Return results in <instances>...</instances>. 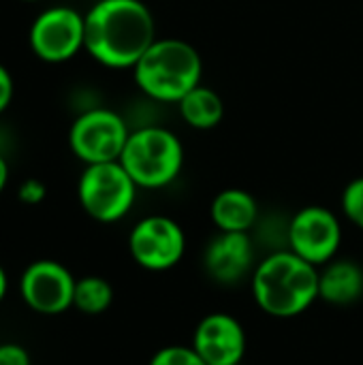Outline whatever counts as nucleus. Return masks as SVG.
I'll return each mask as SVG.
<instances>
[{
	"instance_id": "nucleus-17",
	"label": "nucleus",
	"mask_w": 363,
	"mask_h": 365,
	"mask_svg": "<svg viewBox=\"0 0 363 365\" xmlns=\"http://www.w3.org/2000/svg\"><path fill=\"white\" fill-rule=\"evenodd\" d=\"M340 205H342L344 216L355 227L363 229V178H355L353 182H349L344 186Z\"/></svg>"
},
{
	"instance_id": "nucleus-20",
	"label": "nucleus",
	"mask_w": 363,
	"mask_h": 365,
	"mask_svg": "<svg viewBox=\"0 0 363 365\" xmlns=\"http://www.w3.org/2000/svg\"><path fill=\"white\" fill-rule=\"evenodd\" d=\"M0 365H32V361L24 346L6 342L0 344Z\"/></svg>"
},
{
	"instance_id": "nucleus-8",
	"label": "nucleus",
	"mask_w": 363,
	"mask_h": 365,
	"mask_svg": "<svg viewBox=\"0 0 363 365\" xmlns=\"http://www.w3.org/2000/svg\"><path fill=\"white\" fill-rule=\"evenodd\" d=\"M128 250L139 267L148 272H167L182 261L186 235L180 222L169 216H145L133 227Z\"/></svg>"
},
{
	"instance_id": "nucleus-16",
	"label": "nucleus",
	"mask_w": 363,
	"mask_h": 365,
	"mask_svg": "<svg viewBox=\"0 0 363 365\" xmlns=\"http://www.w3.org/2000/svg\"><path fill=\"white\" fill-rule=\"evenodd\" d=\"M113 302V289L111 284L101 276H86L75 282V295L73 306L83 314H101L105 312Z\"/></svg>"
},
{
	"instance_id": "nucleus-2",
	"label": "nucleus",
	"mask_w": 363,
	"mask_h": 365,
	"mask_svg": "<svg viewBox=\"0 0 363 365\" xmlns=\"http://www.w3.org/2000/svg\"><path fill=\"white\" fill-rule=\"evenodd\" d=\"M252 297L270 317H300L319 299V269L293 250L274 252L252 274Z\"/></svg>"
},
{
	"instance_id": "nucleus-13",
	"label": "nucleus",
	"mask_w": 363,
	"mask_h": 365,
	"mask_svg": "<svg viewBox=\"0 0 363 365\" xmlns=\"http://www.w3.org/2000/svg\"><path fill=\"white\" fill-rule=\"evenodd\" d=\"M210 214L218 231L248 233L259 218V203L248 190L225 188L214 197Z\"/></svg>"
},
{
	"instance_id": "nucleus-7",
	"label": "nucleus",
	"mask_w": 363,
	"mask_h": 365,
	"mask_svg": "<svg viewBox=\"0 0 363 365\" xmlns=\"http://www.w3.org/2000/svg\"><path fill=\"white\" fill-rule=\"evenodd\" d=\"M28 41L43 62H66L86 49V17L71 6H49L32 21Z\"/></svg>"
},
{
	"instance_id": "nucleus-18",
	"label": "nucleus",
	"mask_w": 363,
	"mask_h": 365,
	"mask_svg": "<svg viewBox=\"0 0 363 365\" xmlns=\"http://www.w3.org/2000/svg\"><path fill=\"white\" fill-rule=\"evenodd\" d=\"M150 365H208L193 346H165L156 351Z\"/></svg>"
},
{
	"instance_id": "nucleus-22",
	"label": "nucleus",
	"mask_w": 363,
	"mask_h": 365,
	"mask_svg": "<svg viewBox=\"0 0 363 365\" xmlns=\"http://www.w3.org/2000/svg\"><path fill=\"white\" fill-rule=\"evenodd\" d=\"M6 182H9V165H6V160L0 156V192L4 190Z\"/></svg>"
},
{
	"instance_id": "nucleus-3",
	"label": "nucleus",
	"mask_w": 363,
	"mask_h": 365,
	"mask_svg": "<svg viewBox=\"0 0 363 365\" xmlns=\"http://www.w3.org/2000/svg\"><path fill=\"white\" fill-rule=\"evenodd\" d=\"M139 90L158 103H180L201 83L203 60L184 38H156L131 68Z\"/></svg>"
},
{
	"instance_id": "nucleus-15",
	"label": "nucleus",
	"mask_w": 363,
	"mask_h": 365,
	"mask_svg": "<svg viewBox=\"0 0 363 365\" xmlns=\"http://www.w3.org/2000/svg\"><path fill=\"white\" fill-rule=\"evenodd\" d=\"M178 111L188 126L210 130L225 120V101L214 88L199 83L178 103Z\"/></svg>"
},
{
	"instance_id": "nucleus-5",
	"label": "nucleus",
	"mask_w": 363,
	"mask_h": 365,
	"mask_svg": "<svg viewBox=\"0 0 363 365\" xmlns=\"http://www.w3.org/2000/svg\"><path fill=\"white\" fill-rule=\"evenodd\" d=\"M139 186L120 160L86 165L77 182V197L83 212L96 222H118L135 205Z\"/></svg>"
},
{
	"instance_id": "nucleus-6",
	"label": "nucleus",
	"mask_w": 363,
	"mask_h": 365,
	"mask_svg": "<svg viewBox=\"0 0 363 365\" xmlns=\"http://www.w3.org/2000/svg\"><path fill=\"white\" fill-rule=\"evenodd\" d=\"M131 128L124 118L111 109L96 107L79 113L68 130L71 152L83 165L120 160Z\"/></svg>"
},
{
	"instance_id": "nucleus-23",
	"label": "nucleus",
	"mask_w": 363,
	"mask_h": 365,
	"mask_svg": "<svg viewBox=\"0 0 363 365\" xmlns=\"http://www.w3.org/2000/svg\"><path fill=\"white\" fill-rule=\"evenodd\" d=\"M6 274H4V269H2V265H0V302L4 299V295H6Z\"/></svg>"
},
{
	"instance_id": "nucleus-14",
	"label": "nucleus",
	"mask_w": 363,
	"mask_h": 365,
	"mask_svg": "<svg viewBox=\"0 0 363 365\" xmlns=\"http://www.w3.org/2000/svg\"><path fill=\"white\" fill-rule=\"evenodd\" d=\"M363 295V269L355 261H329L319 272V297L332 306H351Z\"/></svg>"
},
{
	"instance_id": "nucleus-11",
	"label": "nucleus",
	"mask_w": 363,
	"mask_h": 365,
	"mask_svg": "<svg viewBox=\"0 0 363 365\" xmlns=\"http://www.w3.org/2000/svg\"><path fill=\"white\" fill-rule=\"evenodd\" d=\"M193 349L208 365H240L246 355V331L235 317L214 312L197 325Z\"/></svg>"
},
{
	"instance_id": "nucleus-12",
	"label": "nucleus",
	"mask_w": 363,
	"mask_h": 365,
	"mask_svg": "<svg viewBox=\"0 0 363 365\" xmlns=\"http://www.w3.org/2000/svg\"><path fill=\"white\" fill-rule=\"evenodd\" d=\"M252 242L248 233L220 231L203 255L205 272L220 284H235L252 267Z\"/></svg>"
},
{
	"instance_id": "nucleus-1",
	"label": "nucleus",
	"mask_w": 363,
	"mask_h": 365,
	"mask_svg": "<svg viewBox=\"0 0 363 365\" xmlns=\"http://www.w3.org/2000/svg\"><path fill=\"white\" fill-rule=\"evenodd\" d=\"M86 17V51L107 68H133L158 38L143 0H98Z\"/></svg>"
},
{
	"instance_id": "nucleus-9",
	"label": "nucleus",
	"mask_w": 363,
	"mask_h": 365,
	"mask_svg": "<svg viewBox=\"0 0 363 365\" xmlns=\"http://www.w3.org/2000/svg\"><path fill=\"white\" fill-rule=\"evenodd\" d=\"M342 244V227L338 216L321 205L300 210L289 225L291 250L312 265H327L334 261Z\"/></svg>"
},
{
	"instance_id": "nucleus-4",
	"label": "nucleus",
	"mask_w": 363,
	"mask_h": 365,
	"mask_svg": "<svg viewBox=\"0 0 363 365\" xmlns=\"http://www.w3.org/2000/svg\"><path fill=\"white\" fill-rule=\"evenodd\" d=\"M120 163L139 188H165L184 167V145L165 126H141L131 130Z\"/></svg>"
},
{
	"instance_id": "nucleus-10",
	"label": "nucleus",
	"mask_w": 363,
	"mask_h": 365,
	"mask_svg": "<svg viewBox=\"0 0 363 365\" xmlns=\"http://www.w3.org/2000/svg\"><path fill=\"white\" fill-rule=\"evenodd\" d=\"M73 274L58 261H34L19 278V295L39 314H60L73 306Z\"/></svg>"
},
{
	"instance_id": "nucleus-21",
	"label": "nucleus",
	"mask_w": 363,
	"mask_h": 365,
	"mask_svg": "<svg viewBox=\"0 0 363 365\" xmlns=\"http://www.w3.org/2000/svg\"><path fill=\"white\" fill-rule=\"evenodd\" d=\"M13 92H15L13 77H11V73L0 64V113L9 109V105H11V101H13Z\"/></svg>"
},
{
	"instance_id": "nucleus-19",
	"label": "nucleus",
	"mask_w": 363,
	"mask_h": 365,
	"mask_svg": "<svg viewBox=\"0 0 363 365\" xmlns=\"http://www.w3.org/2000/svg\"><path fill=\"white\" fill-rule=\"evenodd\" d=\"M45 197H47L45 184H43L41 180H34V178L21 182L19 188H17V199H19L24 205H39Z\"/></svg>"
},
{
	"instance_id": "nucleus-24",
	"label": "nucleus",
	"mask_w": 363,
	"mask_h": 365,
	"mask_svg": "<svg viewBox=\"0 0 363 365\" xmlns=\"http://www.w3.org/2000/svg\"><path fill=\"white\" fill-rule=\"evenodd\" d=\"M26 2H36V0H26Z\"/></svg>"
}]
</instances>
